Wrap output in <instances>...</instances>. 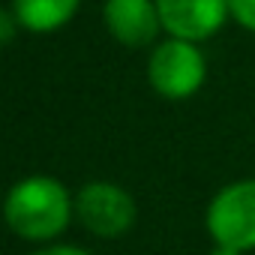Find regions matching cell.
<instances>
[{"instance_id":"cell-6","label":"cell","mask_w":255,"mask_h":255,"mask_svg":"<svg viewBox=\"0 0 255 255\" xmlns=\"http://www.w3.org/2000/svg\"><path fill=\"white\" fill-rule=\"evenodd\" d=\"M102 18L108 33L120 45H129V48L150 45L162 30L156 0H105Z\"/></svg>"},{"instance_id":"cell-2","label":"cell","mask_w":255,"mask_h":255,"mask_svg":"<svg viewBox=\"0 0 255 255\" xmlns=\"http://www.w3.org/2000/svg\"><path fill=\"white\" fill-rule=\"evenodd\" d=\"M207 234L213 246H228L237 252L255 249V180H234L222 186L204 213Z\"/></svg>"},{"instance_id":"cell-4","label":"cell","mask_w":255,"mask_h":255,"mask_svg":"<svg viewBox=\"0 0 255 255\" xmlns=\"http://www.w3.org/2000/svg\"><path fill=\"white\" fill-rule=\"evenodd\" d=\"M135 201L117 183L93 180L84 183L75 195V216L78 222L96 237H120L135 222Z\"/></svg>"},{"instance_id":"cell-7","label":"cell","mask_w":255,"mask_h":255,"mask_svg":"<svg viewBox=\"0 0 255 255\" xmlns=\"http://www.w3.org/2000/svg\"><path fill=\"white\" fill-rule=\"evenodd\" d=\"M78 3L81 0H12V15L33 33H51L75 15Z\"/></svg>"},{"instance_id":"cell-9","label":"cell","mask_w":255,"mask_h":255,"mask_svg":"<svg viewBox=\"0 0 255 255\" xmlns=\"http://www.w3.org/2000/svg\"><path fill=\"white\" fill-rule=\"evenodd\" d=\"M30 255H90V252L81 249V246H69V243H51V246L33 249Z\"/></svg>"},{"instance_id":"cell-3","label":"cell","mask_w":255,"mask_h":255,"mask_svg":"<svg viewBox=\"0 0 255 255\" xmlns=\"http://www.w3.org/2000/svg\"><path fill=\"white\" fill-rule=\"evenodd\" d=\"M147 78L159 96L189 99L192 93L201 90V84L207 78V63L195 42L165 39L153 48V54L147 60Z\"/></svg>"},{"instance_id":"cell-1","label":"cell","mask_w":255,"mask_h":255,"mask_svg":"<svg viewBox=\"0 0 255 255\" xmlns=\"http://www.w3.org/2000/svg\"><path fill=\"white\" fill-rule=\"evenodd\" d=\"M75 213V198L69 189L48 177V174H30L18 180L3 201L6 225L30 243H48L60 237Z\"/></svg>"},{"instance_id":"cell-8","label":"cell","mask_w":255,"mask_h":255,"mask_svg":"<svg viewBox=\"0 0 255 255\" xmlns=\"http://www.w3.org/2000/svg\"><path fill=\"white\" fill-rule=\"evenodd\" d=\"M228 9L240 27L255 33V0H228Z\"/></svg>"},{"instance_id":"cell-11","label":"cell","mask_w":255,"mask_h":255,"mask_svg":"<svg viewBox=\"0 0 255 255\" xmlns=\"http://www.w3.org/2000/svg\"><path fill=\"white\" fill-rule=\"evenodd\" d=\"M207 255H243V252H237V249H228V246H213Z\"/></svg>"},{"instance_id":"cell-10","label":"cell","mask_w":255,"mask_h":255,"mask_svg":"<svg viewBox=\"0 0 255 255\" xmlns=\"http://www.w3.org/2000/svg\"><path fill=\"white\" fill-rule=\"evenodd\" d=\"M15 15H12V9H3L0 12V42L3 45H9L12 39H15Z\"/></svg>"},{"instance_id":"cell-5","label":"cell","mask_w":255,"mask_h":255,"mask_svg":"<svg viewBox=\"0 0 255 255\" xmlns=\"http://www.w3.org/2000/svg\"><path fill=\"white\" fill-rule=\"evenodd\" d=\"M159 21L171 39L201 42L213 36L231 15L228 0H156Z\"/></svg>"}]
</instances>
